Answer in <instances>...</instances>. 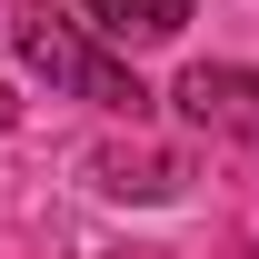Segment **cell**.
I'll list each match as a JSON object with an SVG mask.
<instances>
[{
  "mask_svg": "<svg viewBox=\"0 0 259 259\" xmlns=\"http://www.w3.org/2000/svg\"><path fill=\"white\" fill-rule=\"evenodd\" d=\"M180 120L190 130H220V140H259V70L249 60H199L190 80H180Z\"/></svg>",
  "mask_w": 259,
  "mask_h": 259,
  "instance_id": "obj_2",
  "label": "cell"
},
{
  "mask_svg": "<svg viewBox=\"0 0 259 259\" xmlns=\"http://www.w3.org/2000/svg\"><path fill=\"white\" fill-rule=\"evenodd\" d=\"M90 30L120 40V50H150V40L190 30V0H90Z\"/></svg>",
  "mask_w": 259,
  "mask_h": 259,
  "instance_id": "obj_3",
  "label": "cell"
},
{
  "mask_svg": "<svg viewBox=\"0 0 259 259\" xmlns=\"http://www.w3.org/2000/svg\"><path fill=\"white\" fill-rule=\"evenodd\" d=\"M10 120H20V100H10V90H0V130H10Z\"/></svg>",
  "mask_w": 259,
  "mask_h": 259,
  "instance_id": "obj_4",
  "label": "cell"
},
{
  "mask_svg": "<svg viewBox=\"0 0 259 259\" xmlns=\"http://www.w3.org/2000/svg\"><path fill=\"white\" fill-rule=\"evenodd\" d=\"M20 60H30L40 80H50V90L90 100V110H130V120L150 110L140 70H130V60H110V50H100V40L80 30V20H60V10H30V20H20Z\"/></svg>",
  "mask_w": 259,
  "mask_h": 259,
  "instance_id": "obj_1",
  "label": "cell"
}]
</instances>
